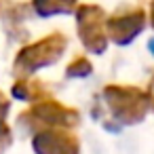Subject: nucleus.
<instances>
[{
  "instance_id": "nucleus-10",
  "label": "nucleus",
  "mask_w": 154,
  "mask_h": 154,
  "mask_svg": "<svg viewBox=\"0 0 154 154\" xmlns=\"http://www.w3.org/2000/svg\"><path fill=\"white\" fill-rule=\"evenodd\" d=\"M93 72V66H91V61L87 59V57H76L68 68H66V74L70 76V78H85V76H89Z\"/></svg>"
},
{
  "instance_id": "nucleus-1",
  "label": "nucleus",
  "mask_w": 154,
  "mask_h": 154,
  "mask_svg": "<svg viewBox=\"0 0 154 154\" xmlns=\"http://www.w3.org/2000/svg\"><path fill=\"white\" fill-rule=\"evenodd\" d=\"M101 97L110 118L125 127L139 125L152 108V95L131 85H108L103 87Z\"/></svg>"
},
{
  "instance_id": "nucleus-12",
  "label": "nucleus",
  "mask_w": 154,
  "mask_h": 154,
  "mask_svg": "<svg viewBox=\"0 0 154 154\" xmlns=\"http://www.w3.org/2000/svg\"><path fill=\"white\" fill-rule=\"evenodd\" d=\"M152 110H154V99H152Z\"/></svg>"
},
{
  "instance_id": "nucleus-9",
  "label": "nucleus",
  "mask_w": 154,
  "mask_h": 154,
  "mask_svg": "<svg viewBox=\"0 0 154 154\" xmlns=\"http://www.w3.org/2000/svg\"><path fill=\"white\" fill-rule=\"evenodd\" d=\"M34 5L42 17H49L55 13H70L74 7V0H34Z\"/></svg>"
},
{
  "instance_id": "nucleus-8",
  "label": "nucleus",
  "mask_w": 154,
  "mask_h": 154,
  "mask_svg": "<svg viewBox=\"0 0 154 154\" xmlns=\"http://www.w3.org/2000/svg\"><path fill=\"white\" fill-rule=\"evenodd\" d=\"M9 108H11V101L5 97V93L0 91V152L7 150L13 141V133H11V127L7 125V116H9Z\"/></svg>"
},
{
  "instance_id": "nucleus-3",
  "label": "nucleus",
  "mask_w": 154,
  "mask_h": 154,
  "mask_svg": "<svg viewBox=\"0 0 154 154\" xmlns=\"http://www.w3.org/2000/svg\"><path fill=\"white\" fill-rule=\"evenodd\" d=\"M66 47H68V40H66V36L59 34V32H55V34H51V36H47V38H42V40H38V42H34V45L23 47V49L17 53L15 63H13L15 74L23 78V76L36 72V70H40V68H47V66L55 63V61L63 55Z\"/></svg>"
},
{
  "instance_id": "nucleus-2",
  "label": "nucleus",
  "mask_w": 154,
  "mask_h": 154,
  "mask_svg": "<svg viewBox=\"0 0 154 154\" xmlns=\"http://www.w3.org/2000/svg\"><path fill=\"white\" fill-rule=\"evenodd\" d=\"M17 122L23 125L26 129H47V127H61V129H72L80 125V112L76 108L63 106L57 99L42 97L34 101L32 108L21 112L17 116Z\"/></svg>"
},
{
  "instance_id": "nucleus-7",
  "label": "nucleus",
  "mask_w": 154,
  "mask_h": 154,
  "mask_svg": "<svg viewBox=\"0 0 154 154\" xmlns=\"http://www.w3.org/2000/svg\"><path fill=\"white\" fill-rule=\"evenodd\" d=\"M13 97L15 99H21V101H38L47 95V89L40 80H30V78H19L13 89H11Z\"/></svg>"
},
{
  "instance_id": "nucleus-5",
  "label": "nucleus",
  "mask_w": 154,
  "mask_h": 154,
  "mask_svg": "<svg viewBox=\"0 0 154 154\" xmlns=\"http://www.w3.org/2000/svg\"><path fill=\"white\" fill-rule=\"evenodd\" d=\"M78 34L82 45L91 53H103L108 38H106V19L101 9L97 7H82L78 11Z\"/></svg>"
},
{
  "instance_id": "nucleus-11",
  "label": "nucleus",
  "mask_w": 154,
  "mask_h": 154,
  "mask_svg": "<svg viewBox=\"0 0 154 154\" xmlns=\"http://www.w3.org/2000/svg\"><path fill=\"white\" fill-rule=\"evenodd\" d=\"M152 26H154V7H152Z\"/></svg>"
},
{
  "instance_id": "nucleus-4",
  "label": "nucleus",
  "mask_w": 154,
  "mask_h": 154,
  "mask_svg": "<svg viewBox=\"0 0 154 154\" xmlns=\"http://www.w3.org/2000/svg\"><path fill=\"white\" fill-rule=\"evenodd\" d=\"M32 150L34 154H80V141L68 129L47 127L34 133Z\"/></svg>"
},
{
  "instance_id": "nucleus-6",
  "label": "nucleus",
  "mask_w": 154,
  "mask_h": 154,
  "mask_svg": "<svg viewBox=\"0 0 154 154\" xmlns=\"http://www.w3.org/2000/svg\"><path fill=\"white\" fill-rule=\"evenodd\" d=\"M143 28V13L141 11H131L116 15L108 21V34L116 45H129Z\"/></svg>"
}]
</instances>
